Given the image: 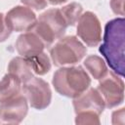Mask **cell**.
<instances>
[{
  "mask_svg": "<svg viewBox=\"0 0 125 125\" xmlns=\"http://www.w3.org/2000/svg\"><path fill=\"white\" fill-rule=\"evenodd\" d=\"M77 35L89 47L97 46L102 40V26L98 17L92 12L82 14L78 20Z\"/></svg>",
  "mask_w": 125,
  "mask_h": 125,
  "instance_id": "52a82bcc",
  "label": "cell"
},
{
  "mask_svg": "<svg viewBox=\"0 0 125 125\" xmlns=\"http://www.w3.org/2000/svg\"><path fill=\"white\" fill-rule=\"evenodd\" d=\"M27 63L29 64L32 72L37 75H45L51 69V62L49 57L41 52L39 54L29 56L25 58Z\"/></svg>",
  "mask_w": 125,
  "mask_h": 125,
  "instance_id": "5bb4252c",
  "label": "cell"
},
{
  "mask_svg": "<svg viewBox=\"0 0 125 125\" xmlns=\"http://www.w3.org/2000/svg\"><path fill=\"white\" fill-rule=\"evenodd\" d=\"M110 7L114 14L124 16V0H110Z\"/></svg>",
  "mask_w": 125,
  "mask_h": 125,
  "instance_id": "ffe728a7",
  "label": "cell"
},
{
  "mask_svg": "<svg viewBox=\"0 0 125 125\" xmlns=\"http://www.w3.org/2000/svg\"><path fill=\"white\" fill-rule=\"evenodd\" d=\"M97 90L103 97L105 107H114L124 100V82L113 71H106L100 79Z\"/></svg>",
  "mask_w": 125,
  "mask_h": 125,
  "instance_id": "8992f818",
  "label": "cell"
},
{
  "mask_svg": "<svg viewBox=\"0 0 125 125\" xmlns=\"http://www.w3.org/2000/svg\"><path fill=\"white\" fill-rule=\"evenodd\" d=\"M86 52V47L75 36H66L60 39L53 46L50 55L55 65L62 66L80 62Z\"/></svg>",
  "mask_w": 125,
  "mask_h": 125,
  "instance_id": "277c9868",
  "label": "cell"
},
{
  "mask_svg": "<svg viewBox=\"0 0 125 125\" xmlns=\"http://www.w3.org/2000/svg\"><path fill=\"white\" fill-rule=\"evenodd\" d=\"M124 109L125 108L122 107L119 110H116L112 113V123L113 124H119V119H120L121 124L124 123V111H125Z\"/></svg>",
  "mask_w": 125,
  "mask_h": 125,
  "instance_id": "44dd1931",
  "label": "cell"
},
{
  "mask_svg": "<svg viewBox=\"0 0 125 125\" xmlns=\"http://www.w3.org/2000/svg\"><path fill=\"white\" fill-rule=\"evenodd\" d=\"M26 98L19 94L16 97L0 103V119L5 123H21L27 114Z\"/></svg>",
  "mask_w": 125,
  "mask_h": 125,
  "instance_id": "ba28073f",
  "label": "cell"
},
{
  "mask_svg": "<svg viewBox=\"0 0 125 125\" xmlns=\"http://www.w3.org/2000/svg\"><path fill=\"white\" fill-rule=\"evenodd\" d=\"M22 4L27 6L28 8H32L34 10H42L47 7V0H21Z\"/></svg>",
  "mask_w": 125,
  "mask_h": 125,
  "instance_id": "d6986e66",
  "label": "cell"
},
{
  "mask_svg": "<svg viewBox=\"0 0 125 125\" xmlns=\"http://www.w3.org/2000/svg\"><path fill=\"white\" fill-rule=\"evenodd\" d=\"M84 65L95 79H101L107 71L104 61L101 57L96 55L87 57L84 61Z\"/></svg>",
  "mask_w": 125,
  "mask_h": 125,
  "instance_id": "9a60e30c",
  "label": "cell"
},
{
  "mask_svg": "<svg viewBox=\"0 0 125 125\" xmlns=\"http://www.w3.org/2000/svg\"><path fill=\"white\" fill-rule=\"evenodd\" d=\"M66 27L67 24L60 9H50L39 16L29 30L40 38L45 47H49L64 34Z\"/></svg>",
  "mask_w": 125,
  "mask_h": 125,
  "instance_id": "3957f363",
  "label": "cell"
},
{
  "mask_svg": "<svg viewBox=\"0 0 125 125\" xmlns=\"http://www.w3.org/2000/svg\"><path fill=\"white\" fill-rule=\"evenodd\" d=\"M11 29L6 23L5 21V16L0 13V42L5 41L11 34Z\"/></svg>",
  "mask_w": 125,
  "mask_h": 125,
  "instance_id": "ac0fdd59",
  "label": "cell"
},
{
  "mask_svg": "<svg viewBox=\"0 0 125 125\" xmlns=\"http://www.w3.org/2000/svg\"><path fill=\"white\" fill-rule=\"evenodd\" d=\"M36 15L26 6H16L5 16V21L11 31H28L36 21Z\"/></svg>",
  "mask_w": 125,
  "mask_h": 125,
  "instance_id": "9c48e42d",
  "label": "cell"
},
{
  "mask_svg": "<svg viewBox=\"0 0 125 125\" xmlns=\"http://www.w3.org/2000/svg\"><path fill=\"white\" fill-rule=\"evenodd\" d=\"M44 48L45 46L40 38L30 30L20 35L16 41V49L23 58L39 54L43 52Z\"/></svg>",
  "mask_w": 125,
  "mask_h": 125,
  "instance_id": "8fae6325",
  "label": "cell"
},
{
  "mask_svg": "<svg viewBox=\"0 0 125 125\" xmlns=\"http://www.w3.org/2000/svg\"><path fill=\"white\" fill-rule=\"evenodd\" d=\"M98 114L94 112H78L76 113V119L75 123L76 124H100V119H99Z\"/></svg>",
  "mask_w": 125,
  "mask_h": 125,
  "instance_id": "e0dca14e",
  "label": "cell"
},
{
  "mask_svg": "<svg viewBox=\"0 0 125 125\" xmlns=\"http://www.w3.org/2000/svg\"><path fill=\"white\" fill-rule=\"evenodd\" d=\"M21 81L11 73H7L0 80V103L8 101L21 94Z\"/></svg>",
  "mask_w": 125,
  "mask_h": 125,
  "instance_id": "7c38bea8",
  "label": "cell"
},
{
  "mask_svg": "<svg viewBox=\"0 0 125 125\" xmlns=\"http://www.w3.org/2000/svg\"><path fill=\"white\" fill-rule=\"evenodd\" d=\"M60 11H61L67 26L68 25L73 26V25H75V23H77L80 16L82 15L83 8L79 3L72 2L68 5L61 8Z\"/></svg>",
  "mask_w": 125,
  "mask_h": 125,
  "instance_id": "2e32d148",
  "label": "cell"
},
{
  "mask_svg": "<svg viewBox=\"0 0 125 125\" xmlns=\"http://www.w3.org/2000/svg\"><path fill=\"white\" fill-rule=\"evenodd\" d=\"M66 0H47L48 3L52 4V5H60L62 3H64Z\"/></svg>",
  "mask_w": 125,
  "mask_h": 125,
  "instance_id": "7402d4cb",
  "label": "cell"
},
{
  "mask_svg": "<svg viewBox=\"0 0 125 125\" xmlns=\"http://www.w3.org/2000/svg\"><path fill=\"white\" fill-rule=\"evenodd\" d=\"M73 107L75 113L78 112H94L100 115L105 107L103 97L97 89L90 88L82 94L74 98Z\"/></svg>",
  "mask_w": 125,
  "mask_h": 125,
  "instance_id": "30bf717a",
  "label": "cell"
},
{
  "mask_svg": "<svg viewBox=\"0 0 125 125\" xmlns=\"http://www.w3.org/2000/svg\"><path fill=\"white\" fill-rule=\"evenodd\" d=\"M21 90L23 96L33 108L42 110L51 103L52 91L49 84L41 78L32 76L21 84Z\"/></svg>",
  "mask_w": 125,
  "mask_h": 125,
  "instance_id": "5b68a950",
  "label": "cell"
},
{
  "mask_svg": "<svg viewBox=\"0 0 125 125\" xmlns=\"http://www.w3.org/2000/svg\"><path fill=\"white\" fill-rule=\"evenodd\" d=\"M8 72L18 77L21 81V84L33 76L32 70L23 57H16L11 60L8 65Z\"/></svg>",
  "mask_w": 125,
  "mask_h": 125,
  "instance_id": "4fadbf2b",
  "label": "cell"
},
{
  "mask_svg": "<svg viewBox=\"0 0 125 125\" xmlns=\"http://www.w3.org/2000/svg\"><path fill=\"white\" fill-rule=\"evenodd\" d=\"M52 82L59 94L74 99L89 88L91 79L84 68L78 65L58 69L53 75Z\"/></svg>",
  "mask_w": 125,
  "mask_h": 125,
  "instance_id": "7a4b0ae2",
  "label": "cell"
},
{
  "mask_svg": "<svg viewBox=\"0 0 125 125\" xmlns=\"http://www.w3.org/2000/svg\"><path fill=\"white\" fill-rule=\"evenodd\" d=\"M125 21L123 18L113 19L106 22L104 42L99 51L116 74L124 76Z\"/></svg>",
  "mask_w": 125,
  "mask_h": 125,
  "instance_id": "6da1fadb",
  "label": "cell"
}]
</instances>
